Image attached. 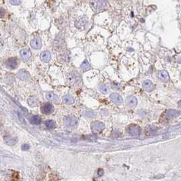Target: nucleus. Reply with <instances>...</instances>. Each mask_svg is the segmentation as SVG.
Instances as JSON below:
<instances>
[{
    "label": "nucleus",
    "instance_id": "nucleus-1",
    "mask_svg": "<svg viewBox=\"0 0 181 181\" xmlns=\"http://www.w3.org/2000/svg\"><path fill=\"white\" fill-rule=\"evenodd\" d=\"M107 5V0H91V6L95 11L103 10Z\"/></svg>",
    "mask_w": 181,
    "mask_h": 181
},
{
    "label": "nucleus",
    "instance_id": "nucleus-2",
    "mask_svg": "<svg viewBox=\"0 0 181 181\" xmlns=\"http://www.w3.org/2000/svg\"><path fill=\"white\" fill-rule=\"evenodd\" d=\"M180 115V112L178 111H175V110H168V111H166L163 115L162 117H161V121H167L169 120L174 119L177 117H178Z\"/></svg>",
    "mask_w": 181,
    "mask_h": 181
},
{
    "label": "nucleus",
    "instance_id": "nucleus-3",
    "mask_svg": "<svg viewBox=\"0 0 181 181\" xmlns=\"http://www.w3.org/2000/svg\"><path fill=\"white\" fill-rule=\"evenodd\" d=\"M54 48L56 50H62L63 48H64L65 46V40L64 38L61 35H58V36L56 37L55 40L54 41Z\"/></svg>",
    "mask_w": 181,
    "mask_h": 181
},
{
    "label": "nucleus",
    "instance_id": "nucleus-4",
    "mask_svg": "<svg viewBox=\"0 0 181 181\" xmlns=\"http://www.w3.org/2000/svg\"><path fill=\"white\" fill-rule=\"evenodd\" d=\"M64 123L68 127H74L78 125V120L74 116H68L64 118Z\"/></svg>",
    "mask_w": 181,
    "mask_h": 181
},
{
    "label": "nucleus",
    "instance_id": "nucleus-5",
    "mask_svg": "<svg viewBox=\"0 0 181 181\" xmlns=\"http://www.w3.org/2000/svg\"><path fill=\"white\" fill-rule=\"evenodd\" d=\"M141 131V127L137 125H131L127 129V132L131 135H137L140 134Z\"/></svg>",
    "mask_w": 181,
    "mask_h": 181
},
{
    "label": "nucleus",
    "instance_id": "nucleus-6",
    "mask_svg": "<svg viewBox=\"0 0 181 181\" xmlns=\"http://www.w3.org/2000/svg\"><path fill=\"white\" fill-rule=\"evenodd\" d=\"M87 25V20L84 17L78 18L75 22V27L80 30H83Z\"/></svg>",
    "mask_w": 181,
    "mask_h": 181
},
{
    "label": "nucleus",
    "instance_id": "nucleus-7",
    "mask_svg": "<svg viewBox=\"0 0 181 181\" xmlns=\"http://www.w3.org/2000/svg\"><path fill=\"white\" fill-rule=\"evenodd\" d=\"M30 45L33 49H35V50L40 49L42 46V42L40 37L36 36L34 38H33L30 42Z\"/></svg>",
    "mask_w": 181,
    "mask_h": 181
},
{
    "label": "nucleus",
    "instance_id": "nucleus-8",
    "mask_svg": "<svg viewBox=\"0 0 181 181\" xmlns=\"http://www.w3.org/2000/svg\"><path fill=\"white\" fill-rule=\"evenodd\" d=\"M104 128V124L100 121H95L91 124L92 131L95 133H97L103 130Z\"/></svg>",
    "mask_w": 181,
    "mask_h": 181
},
{
    "label": "nucleus",
    "instance_id": "nucleus-9",
    "mask_svg": "<svg viewBox=\"0 0 181 181\" xmlns=\"http://www.w3.org/2000/svg\"><path fill=\"white\" fill-rule=\"evenodd\" d=\"M53 111H54V107L51 104H45L41 107V111L45 115H49V114L52 113Z\"/></svg>",
    "mask_w": 181,
    "mask_h": 181
},
{
    "label": "nucleus",
    "instance_id": "nucleus-10",
    "mask_svg": "<svg viewBox=\"0 0 181 181\" xmlns=\"http://www.w3.org/2000/svg\"><path fill=\"white\" fill-rule=\"evenodd\" d=\"M68 78L70 81L72 82H79V80H80V75L79 73L74 71V72H72L70 74H68Z\"/></svg>",
    "mask_w": 181,
    "mask_h": 181
},
{
    "label": "nucleus",
    "instance_id": "nucleus-11",
    "mask_svg": "<svg viewBox=\"0 0 181 181\" xmlns=\"http://www.w3.org/2000/svg\"><path fill=\"white\" fill-rule=\"evenodd\" d=\"M6 65L8 68L11 69V70H15L18 67L17 59L16 58L8 59L6 62Z\"/></svg>",
    "mask_w": 181,
    "mask_h": 181
},
{
    "label": "nucleus",
    "instance_id": "nucleus-12",
    "mask_svg": "<svg viewBox=\"0 0 181 181\" xmlns=\"http://www.w3.org/2000/svg\"><path fill=\"white\" fill-rule=\"evenodd\" d=\"M143 88L147 92H151L152 91L154 90L155 86L153 85V82L151 81L150 80H146L145 81H144L142 84Z\"/></svg>",
    "mask_w": 181,
    "mask_h": 181
},
{
    "label": "nucleus",
    "instance_id": "nucleus-13",
    "mask_svg": "<svg viewBox=\"0 0 181 181\" xmlns=\"http://www.w3.org/2000/svg\"><path fill=\"white\" fill-rule=\"evenodd\" d=\"M20 55L23 61H27L31 58V52L29 49H23L20 51Z\"/></svg>",
    "mask_w": 181,
    "mask_h": 181
},
{
    "label": "nucleus",
    "instance_id": "nucleus-14",
    "mask_svg": "<svg viewBox=\"0 0 181 181\" xmlns=\"http://www.w3.org/2000/svg\"><path fill=\"white\" fill-rule=\"evenodd\" d=\"M110 97H111L112 101L117 104H121L123 102V98L119 93H112Z\"/></svg>",
    "mask_w": 181,
    "mask_h": 181
},
{
    "label": "nucleus",
    "instance_id": "nucleus-15",
    "mask_svg": "<svg viewBox=\"0 0 181 181\" xmlns=\"http://www.w3.org/2000/svg\"><path fill=\"white\" fill-rule=\"evenodd\" d=\"M40 59L44 63L49 62L51 59L50 53L48 51H44V52H42L40 55Z\"/></svg>",
    "mask_w": 181,
    "mask_h": 181
},
{
    "label": "nucleus",
    "instance_id": "nucleus-16",
    "mask_svg": "<svg viewBox=\"0 0 181 181\" xmlns=\"http://www.w3.org/2000/svg\"><path fill=\"white\" fill-rule=\"evenodd\" d=\"M158 77L163 82H168L169 79H170L168 73L165 70H161L159 72Z\"/></svg>",
    "mask_w": 181,
    "mask_h": 181
},
{
    "label": "nucleus",
    "instance_id": "nucleus-17",
    "mask_svg": "<svg viewBox=\"0 0 181 181\" xmlns=\"http://www.w3.org/2000/svg\"><path fill=\"white\" fill-rule=\"evenodd\" d=\"M126 102H127V104L129 107H135L137 103V99L134 96H129V97H127V99H126Z\"/></svg>",
    "mask_w": 181,
    "mask_h": 181
},
{
    "label": "nucleus",
    "instance_id": "nucleus-18",
    "mask_svg": "<svg viewBox=\"0 0 181 181\" xmlns=\"http://www.w3.org/2000/svg\"><path fill=\"white\" fill-rule=\"evenodd\" d=\"M17 76L21 80H27L28 78L30 77L29 76V74L27 71H25V70H21L18 72L17 73Z\"/></svg>",
    "mask_w": 181,
    "mask_h": 181
},
{
    "label": "nucleus",
    "instance_id": "nucleus-19",
    "mask_svg": "<svg viewBox=\"0 0 181 181\" xmlns=\"http://www.w3.org/2000/svg\"><path fill=\"white\" fill-rule=\"evenodd\" d=\"M60 59L62 61V62L65 63H68L70 61V54L68 53V51H64V52H63L61 54Z\"/></svg>",
    "mask_w": 181,
    "mask_h": 181
},
{
    "label": "nucleus",
    "instance_id": "nucleus-20",
    "mask_svg": "<svg viewBox=\"0 0 181 181\" xmlns=\"http://www.w3.org/2000/svg\"><path fill=\"white\" fill-rule=\"evenodd\" d=\"M80 68H81V70L83 71V72H86V71L89 70L91 68V64L88 62V61L85 59L82 63L81 66H80Z\"/></svg>",
    "mask_w": 181,
    "mask_h": 181
},
{
    "label": "nucleus",
    "instance_id": "nucleus-21",
    "mask_svg": "<svg viewBox=\"0 0 181 181\" xmlns=\"http://www.w3.org/2000/svg\"><path fill=\"white\" fill-rule=\"evenodd\" d=\"M63 100H64V102L67 104H73L74 102V97L70 95H64V97H63Z\"/></svg>",
    "mask_w": 181,
    "mask_h": 181
},
{
    "label": "nucleus",
    "instance_id": "nucleus-22",
    "mask_svg": "<svg viewBox=\"0 0 181 181\" xmlns=\"http://www.w3.org/2000/svg\"><path fill=\"white\" fill-rule=\"evenodd\" d=\"M16 140L15 137H11L10 135H7V136L5 137V142L8 145H14L16 143Z\"/></svg>",
    "mask_w": 181,
    "mask_h": 181
},
{
    "label": "nucleus",
    "instance_id": "nucleus-23",
    "mask_svg": "<svg viewBox=\"0 0 181 181\" xmlns=\"http://www.w3.org/2000/svg\"><path fill=\"white\" fill-rule=\"evenodd\" d=\"M46 97L47 99L50 100V101H57V100L59 99L58 96L53 93H46Z\"/></svg>",
    "mask_w": 181,
    "mask_h": 181
},
{
    "label": "nucleus",
    "instance_id": "nucleus-24",
    "mask_svg": "<svg viewBox=\"0 0 181 181\" xmlns=\"http://www.w3.org/2000/svg\"><path fill=\"white\" fill-rule=\"evenodd\" d=\"M41 121H42V119H41L40 117H39V116H33L30 119L31 123L32 124H35V125L40 124L41 123Z\"/></svg>",
    "mask_w": 181,
    "mask_h": 181
},
{
    "label": "nucleus",
    "instance_id": "nucleus-25",
    "mask_svg": "<svg viewBox=\"0 0 181 181\" xmlns=\"http://www.w3.org/2000/svg\"><path fill=\"white\" fill-rule=\"evenodd\" d=\"M157 131V127L156 126H149L146 129V133L148 135H151L155 133Z\"/></svg>",
    "mask_w": 181,
    "mask_h": 181
},
{
    "label": "nucleus",
    "instance_id": "nucleus-26",
    "mask_svg": "<svg viewBox=\"0 0 181 181\" xmlns=\"http://www.w3.org/2000/svg\"><path fill=\"white\" fill-rule=\"evenodd\" d=\"M45 125H46V127L49 129H53L54 128H55L56 127V124L53 121H47L45 123Z\"/></svg>",
    "mask_w": 181,
    "mask_h": 181
},
{
    "label": "nucleus",
    "instance_id": "nucleus-27",
    "mask_svg": "<svg viewBox=\"0 0 181 181\" xmlns=\"http://www.w3.org/2000/svg\"><path fill=\"white\" fill-rule=\"evenodd\" d=\"M28 104L29 105L31 106V107H33V106H36L37 104H38V101L35 99V97H29L28 99Z\"/></svg>",
    "mask_w": 181,
    "mask_h": 181
},
{
    "label": "nucleus",
    "instance_id": "nucleus-28",
    "mask_svg": "<svg viewBox=\"0 0 181 181\" xmlns=\"http://www.w3.org/2000/svg\"><path fill=\"white\" fill-rule=\"evenodd\" d=\"M99 90L102 94H107L108 93V88L106 85L101 84L99 86Z\"/></svg>",
    "mask_w": 181,
    "mask_h": 181
},
{
    "label": "nucleus",
    "instance_id": "nucleus-29",
    "mask_svg": "<svg viewBox=\"0 0 181 181\" xmlns=\"http://www.w3.org/2000/svg\"><path fill=\"white\" fill-rule=\"evenodd\" d=\"M21 1H22V0H10V2L12 5L18 6L21 4Z\"/></svg>",
    "mask_w": 181,
    "mask_h": 181
},
{
    "label": "nucleus",
    "instance_id": "nucleus-30",
    "mask_svg": "<svg viewBox=\"0 0 181 181\" xmlns=\"http://www.w3.org/2000/svg\"><path fill=\"white\" fill-rule=\"evenodd\" d=\"M21 149H22L23 151H27L29 149V146L27 144H23L22 146H21Z\"/></svg>",
    "mask_w": 181,
    "mask_h": 181
},
{
    "label": "nucleus",
    "instance_id": "nucleus-31",
    "mask_svg": "<svg viewBox=\"0 0 181 181\" xmlns=\"http://www.w3.org/2000/svg\"><path fill=\"white\" fill-rule=\"evenodd\" d=\"M6 15V10L2 8H0V17H3Z\"/></svg>",
    "mask_w": 181,
    "mask_h": 181
},
{
    "label": "nucleus",
    "instance_id": "nucleus-32",
    "mask_svg": "<svg viewBox=\"0 0 181 181\" xmlns=\"http://www.w3.org/2000/svg\"><path fill=\"white\" fill-rule=\"evenodd\" d=\"M103 174H104V170H102V169H99L97 172V175L99 176H102Z\"/></svg>",
    "mask_w": 181,
    "mask_h": 181
},
{
    "label": "nucleus",
    "instance_id": "nucleus-33",
    "mask_svg": "<svg viewBox=\"0 0 181 181\" xmlns=\"http://www.w3.org/2000/svg\"><path fill=\"white\" fill-rule=\"evenodd\" d=\"M116 1H121V0H116Z\"/></svg>",
    "mask_w": 181,
    "mask_h": 181
}]
</instances>
